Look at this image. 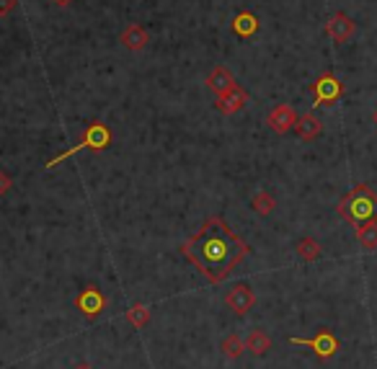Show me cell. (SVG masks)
I'll list each match as a JSON object with an SVG mask.
<instances>
[{
	"label": "cell",
	"mask_w": 377,
	"mask_h": 369,
	"mask_svg": "<svg viewBox=\"0 0 377 369\" xmlns=\"http://www.w3.org/2000/svg\"><path fill=\"white\" fill-rule=\"evenodd\" d=\"M249 251V243L238 233H233V227L222 217H209L194 238L181 243V253L209 284L225 282Z\"/></svg>",
	"instance_id": "cell-1"
},
{
	"label": "cell",
	"mask_w": 377,
	"mask_h": 369,
	"mask_svg": "<svg viewBox=\"0 0 377 369\" xmlns=\"http://www.w3.org/2000/svg\"><path fill=\"white\" fill-rule=\"evenodd\" d=\"M338 214L349 225H362L369 220H377V194L367 184H357L341 202H338Z\"/></svg>",
	"instance_id": "cell-2"
},
{
	"label": "cell",
	"mask_w": 377,
	"mask_h": 369,
	"mask_svg": "<svg viewBox=\"0 0 377 369\" xmlns=\"http://www.w3.org/2000/svg\"><path fill=\"white\" fill-rule=\"evenodd\" d=\"M111 129L104 122H90L88 126H86V132H83V140H80L78 145H72L70 150H65V153H60L57 158H52L50 163L44 165L47 171H52L55 165H60L62 160H68L70 155H75V153H80V150H90V153H104L106 147L111 145Z\"/></svg>",
	"instance_id": "cell-3"
},
{
	"label": "cell",
	"mask_w": 377,
	"mask_h": 369,
	"mask_svg": "<svg viewBox=\"0 0 377 369\" xmlns=\"http://www.w3.org/2000/svg\"><path fill=\"white\" fill-rule=\"evenodd\" d=\"M313 91V106H331V104H336L338 98L344 96V83L328 70L323 75H318V80L310 86Z\"/></svg>",
	"instance_id": "cell-4"
},
{
	"label": "cell",
	"mask_w": 377,
	"mask_h": 369,
	"mask_svg": "<svg viewBox=\"0 0 377 369\" xmlns=\"http://www.w3.org/2000/svg\"><path fill=\"white\" fill-rule=\"evenodd\" d=\"M289 343L308 346V349H313V354H316L318 359H331V357H336V351H338V339L328 328H320L313 339H295V336H292Z\"/></svg>",
	"instance_id": "cell-5"
},
{
	"label": "cell",
	"mask_w": 377,
	"mask_h": 369,
	"mask_svg": "<svg viewBox=\"0 0 377 369\" xmlns=\"http://www.w3.org/2000/svg\"><path fill=\"white\" fill-rule=\"evenodd\" d=\"M225 305H228L235 315H246V312L256 305V294H253V290H251V284H246V282L233 284L230 292L225 294Z\"/></svg>",
	"instance_id": "cell-6"
},
{
	"label": "cell",
	"mask_w": 377,
	"mask_h": 369,
	"mask_svg": "<svg viewBox=\"0 0 377 369\" xmlns=\"http://www.w3.org/2000/svg\"><path fill=\"white\" fill-rule=\"evenodd\" d=\"M267 124L277 135H287L289 129H295V124H298V114H295V108L289 106V104H279V106H274L269 111Z\"/></svg>",
	"instance_id": "cell-7"
},
{
	"label": "cell",
	"mask_w": 377,
	"mask_h": 369,
	"mask_svg": "<svg viewBox=\"0 0 377 369\" xmlns=\"http://www.w3.org/2000/svg\"><path fill=\"white\" fill-rule=\"evenodd\" d=\"M246 104H249V93H246V88H240L238 83L215 98V106H218L220 114H238Z\"/></svg>",
	"instance_id": "cell-8"
},
{
	"label": "cell",
	"mask_w": 377,
	"mask_h": 369,
	"mask_svg": "<svg viewBox=\"0 0 377 369\" xmlns=\"http://www.w3.org/2000/svg\"><path fill=\"white\" fill-rule=\"evenodd\" d=\"M354 31H357V26H354V21L349 19L347 13H334V16L326 21V34L336 41V44L349 41L354 37Z\"/></svg>",
	"instance_id": "cell-9"
},
{
	"label": "cell",
	"mask_w": 377,
	"mask_h": 369,
	"mask_svg": "<svg viewBox=\"0 0 377 369\" xmlns=\"http://www.w3.org/2000/svg\"><path fill=\"white\" fill-rule=\"evenodd\" d=\"M75 305H78V310L83 312L86 318H96V315H101L104 308H106V297L99 292V287H86V290L78 294Z\"/></svg>",
	"instance_id": "cell-10"
},
{
	"label": "cell",
	"mask_w": 377,
	"mask_h": 369,
	"mask_svg": "<svg viewBox=\"0 0 377 369\" xmlns=\"http://www.w3.org/2000/svg\"><path fill=\"white\" fill-rule=\"evenodd\" d=\"M230 26H233V31H235V37H240V39H251V37L258 31V26H261V21H258L256 13H251V10H240V13L233 16Z\"/></svg>",
	"instance_id": "cell-11"
},
{
	"label": "cell",
	"mask_w": 377,
	"mask_h": 369,
	"mask_svg": "<svg viewBox=\"0 0 377 369\" xmlns=\"http://www.w3.org/2000/svg\"><path fill=\"white\" fill-rule=\"evenodd\" d=\"M233 86H235V78H233V73H230L228 68H222V65H218V68L207 75V88L215 93V96L225 93V91Z\"/></svg>",
	"instance_id": "cell-12"
},
{
	"label": "cell",
	"mask_w": 377,
	"mask_h": 369,
	"mask_svg": "<svg viewBox=\"0 0 377 369\" xmlns=\"http://www.w3.org/2000/svg\"><path fill=\"white\" fill-rule=\"evenodd\" d=\"M119 41L124 44L127 49H132V52H137V49H142L145 44L150 41V34L139 23H129L127 29L122 31V37H119Z\"/></svg>",
	"instance_id": "cell-13"
},
{
	"label": "cell",
	"mask_w": 377,
	"mask_h": 369,
	"mask_svg": "<svg viewBox=\"0 0 377 369\" xmlns=\"http://www.w3.org/2000/svg\"><path fill=\"white\" fill-rule=\"evenodd\" d=\"M295 132H298L300 140H305V142H310V140H316V137H320V132H323V124H320V119H318L316 114H302V117H298Z\"/></svg>",
	"instance_id": "cell-14"
},
{
	"label": "cell",
	"mask_w": 377,
	"mask_h": 369,
	"mask_svg": "<svg viewBox=\"0 0 377 369\" xmlns=\"http://www.w3.org/2000/svg\"><path fill=\"white\" fill-rule=\"evenodd\" d=\"M357 243L365 251H377V220L357 225Z\"/></svg>",
	"instance_id": "cell-15"
},
{
	"label": "cell",
	"mask_w": 377,
	"mask_h": 369,
	"mask_svg": "<svg viewBox=\"0 0 377 369\" xmlns=\"http://www.w3.org/2000/svg\"><path fill=\"white\" fill-rule=\"evenodd\" d=\"M271 349V339H269L264 330H251L249 339H246V351L251 354H256V357H264L267 351Z\"/></svg>",
	"instance_id": "cell-16"
},
{
	"label": "cell",
	"mask_w": 377,
	"mask_h": 369,
	"mask_svg": "<svg viewBox=\"0 0 377 369\" xmlns=\"http://www.w3.org/2000/svg\"><path fill=\"white\" fill-rule=\"evenodd\" d=\"M295 251H298V256L302 258V261L310 263V261H318V258H320L323 248H320V243H318V240H313V238H302V240H298Z\"/></svg>",
	"instance_id": "cell-17"
},
{
	"label": "cell",
	"mask_w": 377,
	"mask_h": 369,
	"mask_svg": "<svg viewBox=\"0 0 377 369\" xmlns=\"http://www.w3.org/2000/svg\"><path fill=\"white\" fill-rule=\"evenodd\" d=\"M251 207H253V212L261 214V217H267V214L274 212V207H277V202H274V196L269 194V191H258L253 199H251Z\"/></svg>",
	"instance_id": "cell-18"
},
{
	"label": "cell",
	"mask_w": 377,
	"mask_h": 369,
	"mask_svg": "<svg viewBox=\"0 0 377 369\" xmlns=\"http://www.w3.org/2000/svg\"><path fill=\"white\" fill-rule=\"evenodd\" d=\"M243 351H246V341H240L235 333L222 341V354H225L228 359H240Z\"/></svg>",
	"instance_id": "cell-19"
},
{
	"label": "cell",
	"mask_w": 377,
	"mask_h": 369,
	"mask_svg": "<svg viewBox=\"0 0 377 369\" xmlns=\"http://www.w3.org/2000/svg\"><path fill=\"white\" fill-rule=\"evenodd\" d=\"M127 321L135 325V328H145L148 325V321H150V310L145 308V305H132L127 310Z\"/></svg>",
	"instance_id": "cell-20"
},
{
	"label": "cell",
	"mask_w": 377,
	"mask_h": 369,
	"mask_svg": "<svg viewBox=\"0 0 377 369\" xmlns=\"http://www.w3.org/2000/svg\"><path fill=\"white\" fill-rule=\"evenodd\" d=\"M13 189V178L6 171H0V196H6Z\"/></svg>",
	"instance_id": "cell-21"
},
{
	"label": "cell",
	"mask_w": 377,
	"mask_h": 369,
	"mask_svg": "<svg viewBox=\"0 0 377 369\" xmlns=\"http://www.w3.org/2000/svg\"><path fill=\"white\" fill-rule=\"evenodd\" d=\"M16 6H19V0H0V19L10 16L16 10Z\"/></svg>",
	"instance_id": "cell-22"
},
{
	"label": "cell",
	"mask_w": 377,
	"mask_h": 369,
	"mask_svg": "<svg viewBox=\"0 0 377 369\" xmlns=\"http://www.w3.org/2000/svg\"><path fill=\"white\" fill-rule=\"evenodd\" d=\"M52 3H55V6H60V8H65V6H70L72 0H52Z\"/></svg>",
	"instance_id": "cell-23"
},
{
	"label": "cell",
	"mask_w": 377,
	"mask_h": 369,
	"mask_svg": "<svg viewBox=\"0 0 377 369\" xmlns=\"http://www.w3.org/2000/svg\"><path fill=\"white\" fill-rule=\"evenodd\" d=\"M75 369H90V367H88V364H78Z\"/></svg>",
	"instance_id": "cell-24"
},
{
	"label": "cell",
	"mask_w": 377,
	"mask_h": 369,
	"mask_svg": "<svg viewBox=\"0 0 377 369\" xmlns=\"http://www.w3.org/2000/svg\"><path fill=\"white\" fill-rule=\"evenodd\" d=\"M372 122H375V126H377V108H375V114H372Z\"/></svg>",
	"instance_id": "cell-25"
}]
</instances>
